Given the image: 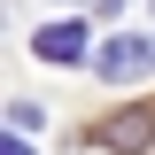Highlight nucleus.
Returning a JSON list of instances; mask_svg holds the SVG:
<instances>
[{
	"instance_id": "1",
	"label": "nucleus",
	"mask_w": 155,
	"mask_h": 155,
	"mask_svg": "<svg viewBox=\"0 0 155 155\" xmlns=\"http://www.w3.org/2000/svg\"><path fill=\"white\" fill-rule=\"evenodd\" d=\"M93 140L101 147H116V155H140L155 140V101H140V109H116V116H101L93 124Z\"/></svg>"
},
{
	"instance_id": "2",
	"label": "nucleus",
	"mask_w": 155,
	"mask_h": 155,
	"mask_svg": "<svg viewBox=\"0 0 155 155\" xmlns=\"http://www.w3.org/2000/svg\"><path fill=\"white\" fill-rule=\"evenodd\" d=\"M155 70V39H109L93 54V78H147Z\"/></svg>"
},
{
	"instance_id": "3",
	"label": "nucleus",
	"mask_w": 155,
	"mask_h": 155,
	"mask_svg": "<svg viewBox=\"0 0 155 155\" xmlns=\"http://www.w3.org/2000/svg\"><path fill=\"white\" fill-rule=\"evenodd\" d=\"M31 54L39 62H78L85 54V23H47V31L31 39Z\"/></svg>"
},
{
	"instance_id": "4",
	"label": "nucleus",
	"mask_w": 155,
	"mask_h": 155,
	"mask_svg": "<svg viewBox=\"0 0 155 155\" xmlns=\"http://www.w3.org/2000/svg\"><path fill=\"white\" fill-rule=\"evenodd\" d=\"M0 155H31V147H23V140H0Z\"/></svg>"
},
{
	"instance_id": "5",
	"label": "nucleus",
	"mask_w": 155,
	"mask_h": 155,
	"mask_svg": "<svg viewBox=\"0 0 155 155\" xmlns=\"http://www.w3.org/2000/svg\"><path fill=\"white\" fill-rule=\"evenodd\" d=\"M101 8H109V16H116V8H124V0H101Z\"/></svg>"
}]
</instances>
